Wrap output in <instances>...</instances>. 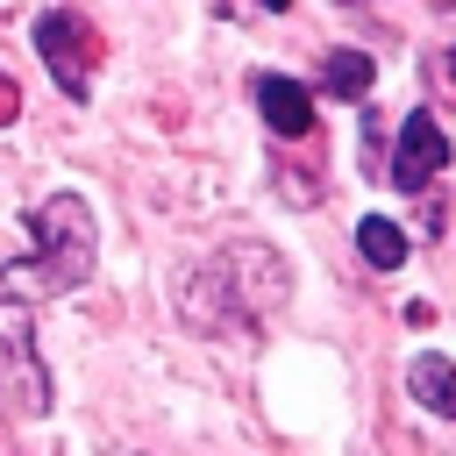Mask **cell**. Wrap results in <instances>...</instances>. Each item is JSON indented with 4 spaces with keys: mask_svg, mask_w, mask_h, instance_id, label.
<instances>
[{
    "mask_svg": "<svg viewBox=\"0 0 456 456\" xmlns=\"http://www.w3.org/2000/svg\"><path fill=\"white\" fill-rule=\"evenodd\" d=\"M256 107H264V128H278V135H306V128H314V93H306L299 78L264 71V78H256Z\"/></svg>",
    "mask_w": 456,
    "mask_h": 456,
    "instance_id": "6",
    "label": "cell"
},
{
    "mask_svg": "<svg viewBox=\"0 0 456 456\" xmlns=\"http://www.w3.org/2000/svg\"><path fill=\"white\" fill-rule=\"evenodd\" d=\"M356 249H363V264L399 271V264H406V228H399L392 214H363V221H356Z\"/></svg>",
    "mask_w": 456,
    "mask_h": 456,
    "instance_id": "8",
    "label": "cell"
},
{
    "mask_svg": "<svg viewBox=\"0 0 456 456\" xmlns=\"http://www.w3.org/2000/svg\"><path fill=\"white\" fill-rule=\"evenodd\" d=\"M435 171H449V135H442L435 114H406L399 121V150H392V178L406 192H420Z\"/></svg>",
    "mask_w": 456,
    "mask_h": 456,
    "instance_id": "5",
    "label": "cell"
},
{
    "mask_svg": "<svg viewBox=\"0 0 456 456\" xmlns=\"http://www.w3.org/2000/svg\"><path fill=\"white\" fill-rule=\"evenodd\" d=\"M406 385H413V399H420V406H435V413H449V420H456V370H449V356H435V349H428V356H413V363H406Z\"/></svg>",
    "mask_w": 456,
    "mask_h": 456,
    "instance_id": "7",
    "label": "cell"
},
{
    "mask_svg": "<svg viewBox=\"0 0 456 456\" xmlns=\"http://www.w3.org/2000/svg\"><path fill=\"white\" fill-rule=\"evenodd\" d=\"M0 399L21 413V420H43L50 413V363L36 349V314L28 299H7L0 292Z\"/></svg>",
    "mask_w": 456,
    "mask_h": 456,
    "instance_id": "2",
    "label": "cell"
},
{
    "mask_svg": "<svg viewBox=\"0 0 456 456\" xmlns=\"http://www.w3.org/2000/svg\"><path fill=\"white\" fill-rule=\"evenodd\" d=\"M256 7H292V0H256Z\"/></svg>",
    "mask_w": 456,
    "mask_h": 456,
    "instance_id": "11",
    "label": "cell"
},
{
    "mask_svg": "<svg viewBox=\"0 0 456 456\" xmlns=\"http://www.w3.org/2000/svg\"><path fill=\"white\" fill-rule=\"evenodd\" d=\"M370 78H378V64H370L363 50H328V64H321V86L342 93V100H363Z\"/></svg>",
    "mask_w": 456,
    "mask_h": 456,
    "instance_id": "9",
    "label": "cell"
},
{
    "mask_svg": "<svg viewBox=\"0 0 456 456\" xmlns=\"http://www.w3.org/2000/svg\"><path fill=\"white\" fill-rule=\"evenodd\" d=\"M28 256L0 278L7 299H36V292H78L93 278V249H100V228H93V207L78 192H50L36 214H28Z\"/></svg>",
    "mask_w": 456,
    "mask_h": 456,
    "instance_id": "1",
    "label": "cell"
},
{
    "mask_svg": "<svg viewBox=\"0 0 456 456\" xmlns=\"http://www.w3.org/2000/svg\"><path fill=\"white\" fill-rule=\"evenodd\" d=\"M178 314H185V328H200V335H214V342H242V335L256 328V306L235 292V278H228L221 264H207V271H192V278L178 285Z\"/></svg>",
    "mask_w": 456,
    "mask_h": 456,
    "instance_id": "3",
    "label": "cell"
},
{
    "mask_svg": "<svg viewBox=\"0 0 456 456\" xmlns=\"http://www.w3.org/2000/svg\"><path fill=\"white\" fill-rule=\"evenodd\" d=\"M36 50H43L50 78H57L71 100H86V93H93V57H100V43H93V28H86L71 7L36 14Z\"/></svg>",
    "mask_w": 456,
    "mask_h": 456,
    "instance_id": "4",
    "label": "cell"
},
{
    "mask_svg": "<svg viewBox=\"0 0 456 456\" xmlns=\"http://www.w3.org/2000/svg\"><path fill=\"white\" fill-rule=\"evenodd\" d=\"M449 86H456V57H449Z\"/></svg>",
    "mask_w": 456,
    "mask_h": 456,
    "instance_id": "12",
    "label": "cell"
},
{
    "mask_svg": "<svg viewBox=\"0 0 456 456\" xmlns=\"http://www.w3.org/2000/svg\"><path fill=\"white\" fill-rule=\"evenodd\" d=\"M21 114V93H14V78H0V128Z\"/></svg>",
    "mask_w": 456,
    "mask_h": 456,
    "instance_id": "10",
    "label": "cell"
}]
</instances>
